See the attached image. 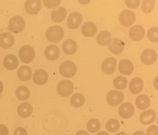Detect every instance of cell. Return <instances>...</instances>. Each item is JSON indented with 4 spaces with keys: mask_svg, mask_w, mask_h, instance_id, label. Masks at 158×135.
Returning a JSON list of instances; mask_svg holds the SVG:
<instances>
[{
    "mask_svg": "<svg viewBox=\"0 0 158 135\" xmlns=\"http://www.w3.org/2000/svg\"><path fill=\"white\" fill-rule=\"evenodd\" d=\"M154 6H155V2L154 1H151V0H145L144 1V0L142 2V9L143 12L146 13V14H148L154 9Z\"/></svg>",
    "mask_w": 158,
    "mask_h": 135,
    "instance_id": "34",
    "label": "cell"
},
{
    "mask_svg": "<svg viewBox=\"0 0 158 135\" xmlns=\"http://www.w3.org/2000/svg\"><path fill=\"white\" fill-rule=\"evenodd\" d=\"M157 55L154 50L147 49L141 55V60L144 65H151L156 62Z\"/></svg>",
    "mask_w": 158,
    "mask_h": 135,
    "instance_id": "10",
    "label": "cell"
},
{
    "mask_svg": "<svg viewBox=\"0 0 158 135\" xmlns=\"http://www.w3.org/2000/svg\"><path fill=\"white\" fill-rule=\"evenodd\" d=\"M60 0H44L43 4L46 8H54L60 5Z\"/></svg>",
    "mask_w": 158,
    "mask_h": 135,
    "instance_id": "36",
    "label": "cell"
},
{
    "mask_svg": "<svg viewBox=\"0 0 158 135\" xmlns=\"http://www.w3.org/2000/svg\"><path fill=\"white\" fill-rule=\"evenodd\" d=\"M108 48L114 55H120L123 51L124 43L118 38L111 39V41L108 44Z\"/></svg>",
    "mask_w": 158,
    "mask_h": 135,
    "instance_id": "14",
    "label": "cell"
},
{
    "mask_svg": "<svg viewBox=\"0 0 158 135\" xmlns=\"http://www.w3.org/2000/svg\"><path fill=\"white\" fill-rule=\"evenodd\" d=\"M118 69L119 72H120L122 75H129L133 72V64L128 59L120 60L118 65Z\"/></svg>",
    "mask_w": 158,
    "mask_h": 135,
    "instance_id": "21",
    "label": "cell"
},
{
    "mask_svg": "<svg viewBox=\"0 0 158 135\" xmlns=\"http://www.w3.org/2000/svg\"><path fill=\"white\" fill-rule=\"evenodd\" d=\"M116 135H127V134H126V133H124V132H120V133H118V134H117Z\"/></svg>",
    "mask_w": 158,
    "mask_h": 135,
    "instance_id": "45",
    "label": "cell"
},
{
    "mask_svg": "<svg viewBox=\"0 0 158 135\" xmlns=\"http://www.w3.org/2000/svg\"><path fill=\"white\" fill-rule=\"evenodd\" d=\"M123 94L117 90H110L107 95V103L111 106H118L123 101Z\"/></svg>",
    "mask_w": 158,
    "mask_h": 135,
    "instance_id": "7",
    "label": "cell"
},
{
    "mask_svg": "<svg viewBox=\"0 0 158 135\" xmlns=\"http://www.w3.org/2000/svg\"><path fill=\"white\" fill-rule=\"evenodd\" d=\"M3 65L6 69L9 71H12L16 69L19 65L18 58L13 54H8L5 57L3 60Z\"/></svg>",
    "mask_w": 158,
    "mask_h": 135,
    "instance_id": "19",
    "label": "cell"
},
{
    "mask_svg": "<svg viewBox=\"0 0 158 135\" xmlns=\"http://www.w3.org/2000/svg\"><path fill=\"white\" fill-rule=\"evenodd\" d=\"M64 31L60 26H52L45 32V37L51 43H56L60 42L64 37Z\"/></svg>",
    "mask_w": 158,
    "mask_h": 135,
    "instance_id": "1",
    "label": "cell"
},
{
    "mask_svg": "<svg viewBox=\"0 0 158 135\" xmlns=\"http://www.w3.org/2000/svg\"><path fill=\"white\" fill-rule=\"evenodd\" d=\"M17 112H18V115L20 117L23 118V119H26V118L30 117L32 115L33 107L29 102H22L18 106Z\"/></svg>",
    "mask_w": 158,
    "mask_h": 135,
    "instance_id": "20",
    "label": "cell"
},
{
    "mask_svg": "<svg viewBox=\"0 0 158 135\" xmlns=\"http://www.w3.org/2000/svg\"><path fill=\"white\" fill-rule=\"evenodd\" d=\"M57 91H58V94L61 97H68L73 91V83L68 80L61 81L58 83L57 86Z\"/></svg>",
    "mask_w": 158,
    "mask_h": 135,
    "instance_id": "5",
    "label": "cell"
},
{
    "mask_svg": "<svg viewBox=\"0 0 158 135\" xmlns=\"http://www.w3.org/2000/svg\"><path fill=\"white\" fill-rule=\"evenodd\" d=\"M63 51L67 55H72L74 54L78 50V45L76 41L73 40H67L62 46Z\"/></svg>",
    "mask_w": 158,
    "mask_h": 135,
    "instance_id": "25",
    "label": "cell"
},
{
    "mask_svg": "<svg viewBox=\"0 0 158 135\" xmlns=\"http://www.w3.org/2000/svg\"><path fill=\"white\" fill-rule=\"evenodd\" d=\"M125 2L127 7L131 8H136L139 6V4H140V1L139 0H135V1L134 0L133 1L130 0V1H126Z\"/></svg>",
    "mask_w": 158,
    "mask_h": 135,
    "instance_id": "37",
    "label": "cell"
},
{
    "mask_svg": "<svg viewBox=\"0 0 158 135\" xmlns=\"http://www.w3.org/2000/svg\"><path fill=\"white\" fill-rule=\"evenodd\" d=\"M87 129L91 133H95L100 130L101 128V123L98 119H90L87 123Z\"/></svg>",
    "mask_w": 158,
    "mask_h": 135,
    "instance_id": "32",
    "label": "cell"
},
{
    "mask_svg": "<svg viewBox=\"0 0 158 135\" xmlns=\"http://www.w3.org/2000/svg\"><path fill=\"white\" fill-rule=\"evenodd\" d=\"M150 98L148 97L147 95H145V94L139 95V97L136 98V106H137L138 109H140V110H144V109H147V108L149 107V106H150Z\"/></svg>",
    "mask_w": 158,
    "mask_h": 135,
    "instance_id": "26",
    "label": "cell"
},
{
    "mask_svg": "<svg viewBox=\"0 0 158 135\" xmlns=\"http://www.w3.org/2000/svg\"><path fill=\"white\" fill-rule=\"evenodd\" d=\"M96 135H109V134L108 133L105 132V131H100V132H98Z\"/></svg>",
    "mask_w": 158,
    "mask_h": 135,
    "instance_id": "43",
    "label": "cell"
},
{
    "mask_svg": "<svg viewBox=\"0 0 158 135\" xmlns=\"http://www.w3.org/2000/svg\"><path fill=\"white\" fill-rule=\"evenodd\" d=\"M2 90H3V84H2V82L0 81V94H2Z\"/></svg>",
    "mask_w": 158,
    "mask_h": 135,
    "instance_id": "44",
    "label": "cell"
},
{
    "mask_svg": "<svg viewBox=\"0 0 158 135\" xmlns=\"http://www.w3.org/2000/svg\"><path fill=\"white\" fill-rule=\"evenodd\" d=\"M120 127V124L117 119H110L106 123V128L110 132H116Z\"/></svg>",
    "mask_w": 158,
    "mask_h": 135,
    "instance_id": "33",
    "label": "cell"
},
{
    "mask_svg": "<svg viewBox=\"0 0 158 135\" xmlns=\"http://www.w3.org/2000/svg\"><path fill=\"white\" fill-rule=\"evenodd\" d=\"M144 29L143 27L140 25H135L130 28L129 31V35L132 40L135 41H140L144 37Z\"/></svg>",
    "mask_w": 158,
    "mask_h": 135,
    "instance_id": "13",
    "label": "cell"
},
{
    "mask_svg": "<svg viewBox=\"0 0 158 135\" xmlns=\"http://www.w3.org/2000/svg\"><path fill=\"white\" fill-rule=\"evenodd\" d=\"M48 72L43 69L36 70L33 75V81L37 85H44L48 81Z\"/></svg>",
    "mask_w": 158,
    "mask_h": 135,
    "instance_id": "22",
    "label": "cell"
},
{
    "mask_svg": "<svg viewBox=\"0 0 158 135\" xmlns=\"http://www.w3.org/2000/svg\"><path fill=\"white\" fill-rule=\"evenodd\" d=\"M44 55L47 59L56 60L60 56V49L56 45H49L45 49Z\"/></svg>",
    "mask_w": 158,
    "mask_h": 135,
    "instance_id": "17",
    "label": "cell"
},
{
    "mask_svg": "<svg viewBox=\"0 0 158 135\" xmlns=\"http://www.w3.org/2000/svg\"><path fill=\"white\" fill-rule=\"evenodd\" d=\"M15 37L11 33L4 32L0 34V46L3 49H9L14 45Z\"/></svg>",
    "mask_w": 158,
    "mask_h": 135,
    "instance_id": "16",
    "label": "cell"
},
{
    "mask_svg": "<svg viewBox=\"0 0 158 135\" xmlns=\"http://www.w3.org/2000/svg\"><path fill=\"white\" fill-rule=\"evenodd\" d=\"M157 31L158 29L156 27H153L150 28L148 31V38L151 40V41L154 42V43H157L158 41L157 37Z\"/></svg>",
    "mask_w": 158,
    "mask_h": 135,
    "instance_id": "35",
    "label": "cell"
},
{
    "mask_svg": "<svg viewBox=\"0 0 158 135\" xmlns=\"http://www.w3.org/2000/svg\"><path fill=\"white\" fill-rule=\"evenodd\" d=\"M97 30H98V28H97L96 24L92 21L84 23L81 28L82 33L83 36L86 37H92L95 36L97 33Z\"/></svg>",
    "mask_w": 158,
    "mask_h": 135,
    "instance_id": "15",
    "label": "cell"
},
{
    "mask_svg": "<svg viewBox=\"0 0 158 135\" xmlns=\"http://www.w3.org/2000/svg\"><path fill=\"white\" fill-rule=\"evenodd\" d=\"M70 103L74 107H81L85 103V97L82 94H74L70 99Z\"/></svg>",
    "mask_w": 158,
    "mask_h": 135,
    "instance_id": "30",
    "label": "cell"
},
{
    "mask_svg": "<svg viewBox=\"0 0 158 135\" xmlns=\"http://www.w3.org/2000/svg\"><path fill=\"white\" fill-rule=\"evenodd\" d=\"M32 75V69L30 67L27 66H21L18 71V77L19 80L21 81H27L30 79Z\"/></svg>",
    "mask_w": 158,
    "mask_h": 135,
    "instance_id": "27",
    "label": "cell"
},
{
    "mask_svg": "<svg viewBox=\"0 0 158 135\" xmlns=\"http://www.w3.org/2000/svg\"><path fill=\"white\" fill-rule=\"evenodd\" d=\"M119 115L123 119H129L132 117L135 112V108L131 102H124L119 108Z\"/></svg>",
    "mask_w": 158,
    "mask_h": 135,
    "instance_id": "9",
    "label": "cell"
},
{
    "mask_svg": "<svg viewBox=\"0 0 158 135\" xmlns=\"http://www.w3.org/2000/svg\"><path fill=\"white\" fill-rule=\"evenodd\" d=\"M14 135H27L26 129L22 127H18L15 130Z\"/></svg>",
    "mask_w": 158,
    "mask_h": 135,
    "instance_id": "39",
    "label": "cell"
},
{
    "mask_svg": "<svg viewBox=\"0 0 158 135\" xmlns=\"http://www.w3.org/2000/svg\"><path fill=\"white\" fill-rule=\"evenodd\" d=\"M117 67V60L114 58H107L103 61L102 70L106 75H111L115 72Z\"/></svg>",
    "mask_w": 158,
    "mask_h": 135,
    "instance_id": "12",
    "label": "cell"
},
{
    "mask_svg": "<svg viewBox=\"0 0 158 135\" xmlns=\"http://www.w3.org/2000/svg\"><path fill=\"white\" fill-rule=\"evenodd\" d=\"M67 15V10L64 7H60L54 9L51 12V18L54 22L60 23L65 19Z\"/></svg>",
    "mask_w": 158,
    "mask_h": 135,
    "instance_id": "23",
    "label": "cell"
},
{
    "mask_svg": "<svg viewBox=\"0 0 158 135\" xmlns=\"http://www.w3.org/2000/svg\"><path fill=\"white\" fill-rule=\"evenodd\" d=\"M156 119V112L153 109L150 110L144 111L142 112V114L139 116V120L142 124L147 125V124H151V123L154 122Z\"/></svg>",
    "mask_w": 158,
    "mask_h": 135,
    "instance_id": "18",
    "label": "cell"
},
{
    "mask_svg": "<svg viewBox=\"0 0 158 135\" xmlns=\"http://www.w3.org/2000/svg\"><path fill=\"white\" fill-rule=\"evenodd\" d=\"M77 69V65L73 62H70V61H66V62H64L63 63L60 64L59 72L63 77L70 78L76 75Z\"/></svg>",
    "mask_w": 158,
    "mask_h": 135,
    "instance_id": "3",
    "label": "cell"
},
{
    "mask_svg": "<svg viewBox=\"0 0 158 135\" xmlns=\"http://www.w3.org/2000/svg\"><path fill=\"white\" fill-rule=\"evenodd\" d=\"M76 135H89L88 133L85 131H83V130H81V131H79L76 134Z\"/></svg>",
    "mask_w": 158,
    "mask_h": 135,
    "instance_id": "41",
    "label": "cell"
},
{
    "mask_svg": "<svg viewBox=\"0 0 158 135\" xmlns=\"http://www.w3.org/2000/svg\"><path fill=\"white\" fill-rule=\"evenodd\" d=\"M119 21L123 27H129L135 21V13L130 10H123L119 16Z\"/></svg>",
    "mask_w": 158,
    "mask_h": 135,
    "instance_id": "6",
    "label": "cell"
},
{
    "mask_svg": "<svg viewBox=\"0 0 158 135\" xmlns=\"http://www.w3.org/2000/svg\"><path fill=\"white\" fill-rule=\"evenodd\" d=\"M83 21V16L77 11L70 13L68 18L67 24L70 29H77Z\"/></svg>",
    "mask_w": 158,
    "mask_h": 135,
    "instance_id": "8",
    "label": "cell"
},
{
    "mask_svg": "<svg viewBox=\"0 0 158 135\" xmlns=\"http://www.w3.org/2000/svg\"><path fill=\"white\" fill-rule=\"evenodd\" d=\"M35 50L31 46L24 45L21 47L18 52L20 59L23 63H30L35 58Z\"/></svg>",
    "mask_w": 158,
    "mask_h": 135,
    "instance_id": "2",
    "label": "cell"
},
{
    "mask_svg": "<svg viewBox=\"0 0 158 135\" xmlns=\"http://www.w3.org/2000/svg\"><path fill=\"white\" fill-rule=\"evenodd\" d=\"M114 86L118 90H124L127 86V79L123 76H118L114 80Z\"/></svg>",
    "mask_w": 158,
    "mask_h": 135,
    "instance_id": "31",
    "label": "cell"
},
{
    "mask_svg": "<svg viewBox=\"0 0 158 135\" xmlns=\"http://www.w3.org/2000/svg\"><path fill=\"white\" fill-rule=\"evenodd\" d=\"M144 82L140 77H134L129 84V90L133 94H138L142 92Z\"/></svg>",
    "mask_w": 158,
    "mask_h": 135,
    "instance_id": "24",
    "label": "cell"
},
{
    "mask_svg": "<svg viewBox=\"0 0 158 135\" xmlns=\"http://www.w3.org/2000/svg\"><path fill=\"white\" fill-rule=\"evenodd\" d=\"M132 135H145V134H144V131H135V132Z\"/></svg>",
    "mask_w": 158,
    "mask_h": 135,
    "instance_id": "42",
    "label": "cell"
},
{
    "mask_svg": "<svg viewBox=\"0 0 158 135\" xmlns=\"http://www.w3.org/2000/svg\"><path fill=\"white\" fill-rule=\"evenodd\" d=\"M147 135H157V127L155 125H151L148 128Z\"/></svg>",
    "mask_w": 158,
    "mask_h": 135,
    "instance_id": "38",
    "label": "cell"
},
{
    "mask_svg": "<svg viewBox=\"0 0 158 135\" xmlns=\"http://www.w3.org/2000/svg\"><path fill=\"white\" fill-rule=\"evenodd\" d=\"M8 128L4 124H0V135H8Z\"/></svg>",
    "mask_w": 158,
    "mask_h": 135,
    "instance_id": "40",
    "label": "cell"
},
{
    "mask_svg": "<svg viewBox=\"0 0 158 135\" xmlns=\"http://www.w3.org/2000/svg\"><path fill=\"white\" fill-rule=\"evenodd\" d=\"M96 41L98 45L107 46L111 41V34L107 30H103L97 35Z\"/></svg>",
    "mask_w": 158,
    "mask_h": 135,
    "instance_id": "28",
    "label": "cell"
},
{
    "mask_svg": "<svg viewBox=\"0 0 158 135\" xmlns=\"http://www.w3.org/2000/svg\"><path fill=\"white\" fill-rule=\"evenodd\" d=\"M25 28V21L21 16H15L8 23V30L11 33H18L23 31Z\"/></svg>",
    "mask_w": 158,
    "mask_h": 135,
    "instance_id": "4",
    "label": "cell"
},
{
    "mask_svg": "<svg viewBox=\"0 0 158 135\" xmlns=\"http://www.w3.org/2000/svg\"><path fill=\"white\" fill-rule=\"evenodd\" d=\"M42 2L40 0H28L24 3V8L27 12L30 15L37 14L40 11Z\"/></svg>",
    "mask_w": 158,
    "mask_h": 135,
    "instance_id": "11",
    "label": "cell"
},
{
    "mask_svg": "<svg viewBox=\"0 0 158 135\" xmlns=\"http://www.w3.org/2000/svg\"><path fill=\"white\" fill-rule=\"evenodd\" d=\"M15 94L19 100L23 101L28 99V98L30 97V91L27 87L21 86V87H18V89L15 91Z\"/></svg>",
    "mask_w": 158,
    "mask_h": 135,
    "instance_id": "29",
    "label": "cell"
}]
</instances>
